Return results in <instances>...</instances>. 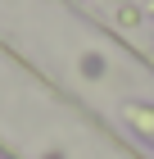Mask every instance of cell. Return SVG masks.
<instances>
[{"mask_svg":"<svg viewBox=\"0 0 154 159\" xmlns=\"http://www.w3.org/2000/svg\"><path fill=\"white\" fill-rule=\"evenodd\" d=\"M127 118H131V123H136V127H141V132L154 141V109H131Z\"/></svg>","mask_w":154,"mask_h":159,"instance_id":"1","label":"cell"}]
</instances>
